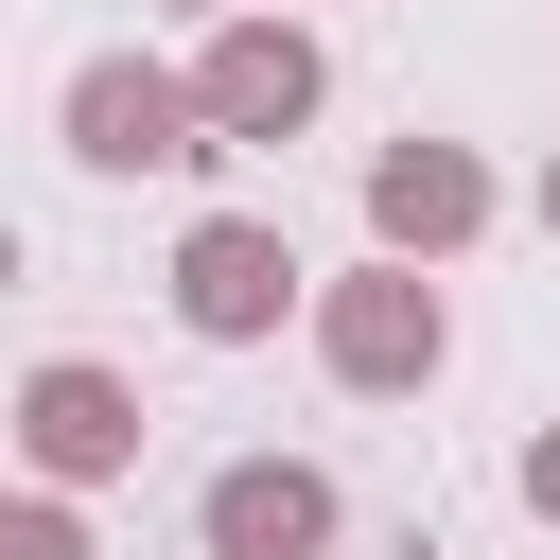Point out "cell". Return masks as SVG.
Wrapping results in <instances>:
<instances>
[{
	"label": "cell",
	"mask_w": 560,
	"mask_h": 560,
	"mask_svg": "<svg viewBox=\"0 0 560 560\" xmlns=\"http://www.w3.org/2000/svg\"><path fill=\"white\" fill-rule=\"evenodd\" d=\"M315 368L350 385V402H420L438 368H455V298H438V262H402V245H368L350 280H315Z\"/></svg>",
	"instance_id": "obj_1"
},
{
	"label": "cell",
	"mask_w": 560,
	"mask_h": 560,
	"mask_svg": "<svg viewBox=\"0 0 560 560\" xmlns=\"http://www.w3.org/2000/svg\"><path fill=\"white\" fill-rule=\"evenodd\" d=\"M52 140H70L88 175H210V158H228L210 88H192V70H158V52H88V70L52 88Z\"/></svg>",
	"instance_id": "obj_2"
},
{
	"label": "cell",
	"mask_w": 560,
	"mask_h": 560,
	"mask_svg": "<svg viewBox=\"0 0 560 560\" xmlns=\"http://www.w3.org/2000/svg\"><path fill=\"white\" fill-rule=\"evenodd\" d=\"M280 315H315V262L280 210H192L175 228V332L192 350H262Z\"/></svg>",
	"instance_id": "obj_3"
},
{
	"label": "cell",
	"mask_w": 560,
	"mask_h": 560,
	"mask_svg": "<svg viewBox=\"0 0 560 560\" xmlns=\"http://www.w3.org/2000/svg\"><path fill=\"white\" fill-rule=\"evenodd\" d=\"M140 385L105 368V350H35L18 368V472H52V490H122L140 472Z\"/></svg>",
	"instance_id": "obj_4"
},
{
	"label": "cell",
	"mask_w": 560,
	"mask_h": 560,
	"mask_svg": "<svg viewBox=\"0 0 560 560\" xmlns=\"http://www.w3.org/2000/svg\"><path fill=\"white\" fill-rule=\"evenodd\" d=\"M192 88H210V122H228V158H245V140H298V122L332 105V52H315V18L245 0V18L192 35Z\"/></svg>",
	"instance_id": "obj_5"
},
{
	"label": "cell",
	"mask_w": 560,
	"mask_h": 560,
	"mask_svg": "<svg viewBox=\"0 0 560 560\" xmlns=\"http://www.w3.org/2000/svg\"><path fill=\"white\" fill-rule=\"evenodd\" d=\"M332 525H350V490L315 455H228L192 490V560H332Z\"/></svg>",
	"instance_id": "obj_6"
},
{
	"label": "cell",
	"mask_w": 560,
	"mask_h": 560,
	"mask_svg": "<svg viewBox=\"0 0 560 560\" xmlns=\"http://www.w3.org/2000/svg\"><path fill=\"white\" fill-rule=\"evenodd\" d=\"M490 210H508V192H490L472 140H420V122H402V140L368 158V245H402V262H455Z\"/></svg>",
	"instance_id": "obj_7"
},
{
	"label": "cell",
	"mask_w": 560,
	"mask_h": 560,
	"mask_svg": "<svg viewBox=\"0 0 560 560\" xmlns=\"http://www.w3.org/2000/svg\"><path fill=\"white\" fill-rule=\"evenodd\" d=\"M0 560H88V490H52V472H35V490L0 508Z\"/></svg>",
	"instance_id": "obj_8"
},
{
	"label": "cell",
	"mask_w": 560,
	"mask_h": 560,
	"mask_svg": "<svg viewBox=\"0 0 560 560\" xmlns=\"http://www.w3.org/2000/svg\"><path fill=\"white\" fill-rule=\"evenodd\" d=\"M508 490H525V508H542V525H560V420H542V438H525V455H508Z\"/></svg>",
	"instance_id": "obj_9"
},
{
	"label": "cell",
	"mask_w": 560,
	"mask_h": 560,
	"mask_svg": "<svg viewBox=\"0 0 560 560\" xmlns=\"http://www.w3.org/2000/svg\"><path fill=\"white\" fill-rule=\"evenodd\" d=\"M158 18H192V35H210V18H245V0H158Z\"/></svg>",
	"instance_id": "obj_10"
},
{
	"label": "cell",
	"mask_w": 560,
	"mask_h": 560,
	"mask_svg": "<svg viewBox=\"0 0 560 560\" xmlns=\"http://www.w3.org/2000/svg\"><path fill=\"white\" fill-rule=\"evenodd\" d=\"M542 228H560V158H542Z\"/></svg>",
	"instance_id": "obj_11"
}]
</instances>
